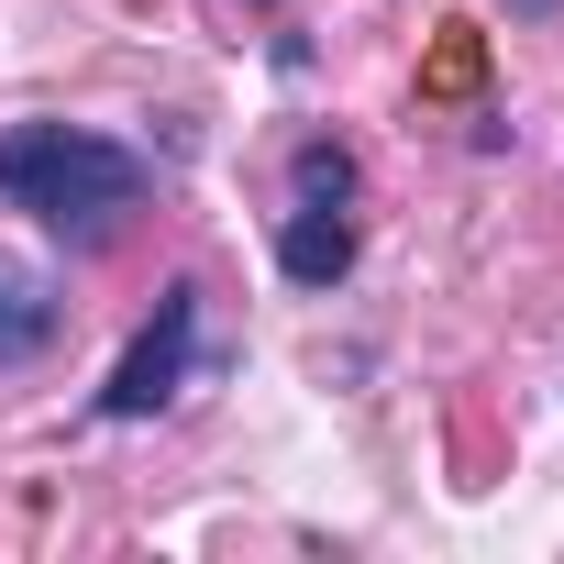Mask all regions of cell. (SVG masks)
Returning <instances> with one entry per match:
<instances>
[{
    "label": "cell",
    "instance_id": "1",
    "mask_svg": "<svg viewBox=\"0 0 564 564\" xmlns=\"http://www.w3.org/2000/svg\"><path fill=\"white\" fill-rule=\"evenodd\" d=\"M144 188H155V166L133 144L89 133V122H12V133H0V199L34 210L67 243H111L144 210Z\"/></svg>",
    "mask_w": 564,
    "mask_h": 564
},
{
    "label": "cell",
    "instance_id": "2",
    "mask_svg": "<svg viewBox=\"0 0 564 564\" xmlns=\"http://www.w3.org/2000/svg\"><path fill=\"white\" fill-rule=\"evenodd\" d=\"M188 333H199V289L177 276V289L155 300V322L133 333V355L111 366V388H100V421H155V410L188 388Z\"/></svg>",
    "mask_w": 564,
    "mask_h": 564
},
{
    "label": "cell",
    "instance_id": "3",
    "mask_svg": "<svg viewBox=\"0 0 564 564\" xmlns=\"http://www.w3.org/2000/svg\"><path fill=\"white\" fill-rule=\"evenodd\" d=\"M56 276L34 265V254H12V243H0V366H34L45 344H56Z\"/></svg>",
    "mask_w": 564,
    "mask_h": 564
},
{
    "label": "cell",
    "instance_id": "4",
    "mask_svg": "<svg viewBox=\"0 0 564 564\" xmlns=\"http://www.w3.org/2000/svg\"><path fill=\"white\" fill-rule=\"evenodd\" d=\"M276 265H289L300 289H333V276L355 265V221H344V199H300L289 221H276Z\"/></svg>",
    "mask_w": 564,
    "mask_h": 564
},
{
    "label": "cell",
    "instance_id": "5",
    "mask_svg": "<svg viewBox=\"0 0 564 564\" xmlns=\"http://www.w3.org/2000/svg\"><path fill=\"white\" fill-rule=\"evenodd\" d=\"M289 188H300V199H355V155H344V144H300V155H289Z\"/></svg>",
    "mask_w": 564,
    "mask_h": 564
},
{
    "label": "cell",
    "instance_id": "6",
    "mask_svg": "<svg viewBox=\"0 0 564 564\" xmlns=\"http://www.w3.org/2000/svg\"><path fill=\"white\" fill-rule=\"evenodd\" d=\"M432 89H476V34H465V23L443 34V56H432Z\"/></svg>",
    "mask_w": 564,
    "mask_h": 564
},
{
    "label": "cell",
    "instance_id": "7",
    "mask_svg": "<svg viewBox=\"0 0 564 564\" xmlns=\"http://www.w3.org/2000/svg\"><path fill=\"white\" fill-rule=\"evenodd\" d=\"M509 12H531V23H542V12H564V0H509Z\"/></svg>",
    "mask_w": 564,
    "mask_h": 564
}]
</instances>
